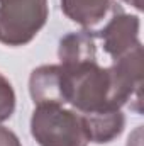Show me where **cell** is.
Listing matches in <instances>:
<instances>
[{"label": "cell", "instance_id": "cell-1", "mask_svg": "<svg viewBox=\"0 0 144 146\" xmlns=\"http://www.w3.org/2000/svg\"><path fill=\"white\" fill-rule=\"evenodd\" d=\"M31 136L39 146H88L90 139L80 112L63 106H36Z\"/></svg>", "mask_w": 144, "mask_h": 146}, {"label": "cell", "instance_id": "cell-2", "mask_svg": "<svg viewBox=\"0 0 144 146\" xmlns=\"http://www.w3.org/2000/svg\"><path fill=\"white\" fill-rule=\"evenodd\" d=\"M48 17V0H0V42L10 48L29 44Z\"/></svg>", "mask_w": 144, "mask_h": 146}, {"label": "cell", "instance_id": "cell-3", "mask_svg": "<svg viewBox=\"0 0 144 146\" xmlns=\"http://www.w3.org/2000/svg\"><path fill=\"white\" fill-rule=\"evenodd\" d=\"M139 29H141L139 17L120 10L115 15H112L104 24V27L93 34V37L102 41L104 51L114 61L143 44L139 41Z\"/></svg>", "mask_w": 144, "mask_h": 146}, {"label": "cell", "instance_id": "cell-4", "mask_svg": "<svg viewBox=\"0 0 144 146\" xmlns=\"http://www.w3.org/2000/svg\"><path fill=\"white\" fill-rule=\"evenodd\" d=\"M29 94L36 106H65L68 102V76L63 65H42L29 76Z\"/></svg>", "mask_w": 144, "mask_h": 146}, {"label": "cell", "instance_id": "cell-5", "mask_svg": "<svg viewBox=\"0 0 144 146\" xmlns=\"http://www.w3.org/2000/svg\"><path fill=\"white\" fill-rule=\"evenodd\" d=\"M59 2L63 14L90 34L100 31L112 15L122 10L117 0H59Z\"/></svg>", "mask_w": 144, "mask_h": 146}, {"label": "cell", "instance_id": "cell-6", "mask_svg": "<svg viewBox=\"0 0 144 146\" xmlns=\"http://www.w3.org/2000/svg\"><path fill=\"white\" fill-rule=\"evenodd\" d=\"M58 58L63 66H78L97 61V44L93 34L87 31L68 33L59 39Z\"/></svg>", "mask_w": 144, "mask_h": 146}, {"label": "cell", "instance_id": "cell-7", "mask_svg": "<svg viewBox=\"0 0 144 146\" xmlns=\"http://www.w3.org/2000/svg\"><path fill=\"white\" fill-rule=\"evenodd\" d=\"M90 143L107 145L117 139L126 127V115L122 110H105L95 114H81Z\"/></svg>", "mask_w": 144, "mask_h": 146}, {"label": "cell", "instance_id": "cell-8", "mask_svg": "<svg viewBox=\"0 0 144 146\" xmlns=\"http://www.w3.org/2000/svg\"><path fill=\"white\" fill-rule=\"evenodd\" d=\"M15 110V92L12 83L0 73V124L9 121Z\"/></svg>", "mask_w": 144, "mask_h": 146}, {"label": "cell", "instance_id": "cell-9", "mask_svg": "<svg viewBox=\"0 0 144 146\" xmlns=\"http://www.w3.org/2000/svg\"><path fill=\"white\" fill-rule=\"evenodd\" d=\"M0 146H22V143L14 131L0 126Z\"/></svg>", "mask_w": 144, "mask_h": 146}]
</instances>
